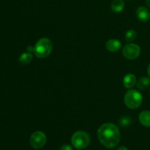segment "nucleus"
Wrapping results in <instances>:
<instances>
[{"mask_svg":"<svg viewBox=\"0 0 150 150\" xmlns=\"http://www.w3.org/2000/svg\"><path fill=\"white\" fill-rule=\"evenodd\" d=\"M98 139L108 149L114 148L120 141V132L118 127L112 123H105L98 128Z\"/></svg>","mask_w":150,"mask_h":150,"instance_id":"f257e3e1","label":"nucleus"},{"mask_svg":"<svg viewBox=\"0 0 150 150\" xmlns=\"http://www.w3.org/2000/svg\"><path fill=\"white\" fill-rule=\"evenodd\" d=\"M53 49V43L50 39L42 38L40 39L33 47V53L38 58H46L51 54Z\"/></svg>","mask_w":150,"mask_h":150,"instance_id":"f03ea898","label":"nucleus"},{"mask_svg":"<svg viewBox=\"0 0 150 150\" xmlns=\"http://www.w3.org/2000/svg\"><path fill=\"white\" fill-rule=\"evenodd\" d=\"M124 101L127 108L130 109H136L142 105L143 98L139 91L136 89H130L126 92Z\"/></svg>","mask_w":150,"mask_h":150,"instance_id":"7ed1b4c3","label":"nucleus"},{"mask_svg":"<svg viewBox=\"0 0 150 150\" xmlns=\"http://www.w3.org/2000/svg\"><path fill=\"white\" fill-rule=\"evenodd\" d=\"M71 143L76 149H83L89 145L90 137L87 133L79 130L73 133L71 138Z\"/></svg>","mask_w":150,"mask_h":150,"instance_id":"20e7f679","label":"nucleus"},{"mask_svg":"<svg viewBox=\"0 0 150 150\" xmlns=\"http://www.w3.org/2000/svg\"><path fill=\"white\" fill-rule=\"evenodd\" d=\"M122 54L127 59L133 60L137 59L141 54V48L135 43H129L124 46Z\"/></svg>","mask_w":150,"mask_h":150,"instance_id":"39448f33","label":"nucleus"},{"mask_svg":"<svg viewBox=\"0 0 150 150\" xmlns=\"http://www.w3.org/2000/svg\"><path fill=\"white\" fill-rule=\"evenodd\" d=\"M29 143L34 149H40L43 147L46 143V136L45 133L41 131L33 133L29 139Z\"/></svg>","mask_w":150,"mask_h":150,"instance_id":"423d86ee","label":"nucleus"},{"mask_svg":"<svg viewBox=\"0 0 150 150\" xmlns=\"http://www.w3.org/2000/svg\"><path fill=\"white\" fill-rule=\"evenodd\" d=\"M136 16L142 22H146L150 19V11L146 7L141 6L136 10Z\"/></svg>","mask_w":150,"mask_h":150,"instance_id":"0eeeda50","label":"nucleus"},{"mask_svg":"<svg viewBox=\"0 0 150 150\" xmlns=\"http://www.w3.org/2000/svg\"><path fill=\"white\" fill-rule=\"evenodd\" d=\"M121 47V42L117 39H110L105 43V48L110 52H117L120 51Z\"/></svg>","mask_w":150,"mask_h":150,"instance_id":"6e6552de","label":"nucleus"},{"mask_svg":"<svg viewBox=\"0 0 150 150\" xmlns=\"http://www.w3.org/2000/svg\"><path fill=\"white\" fill-rule=\"evenodd\" d=\"M136 83V77L132 73H127L123 79V85L127 89H131Z\"/></svg>","mask_w":150,"mask_h":150,"instance_id":"1a4fd4ad","label":"nucleus"},{"mask_svg":"<svg viewBox=\"0 0 150 150\" xmlns=\"http://www.w3.org/2000/svg\"><path fill=\"white\" fill-rule=\"evenodd\" d=\"M139 120L141 124L146 127H150V111H143L139 116Z\"/></svg>","mask_w":150,"mask_h":150,"instance_id":"9d476101","label":"nucleus"},{"mask_svg":"<svg viewBox=\"0 0 150 150\" xmlns=\"http://www.w3.org/2000/svg\"><path fill=\"white\" fill-rule=\"evenodd\" d=\"M125 7V3L123 0H114L111 3V10L114 13H121Z\"/></svg>","mask_w":150,"mask_h":150,"instance_id":"9b49d317","label":"nucleus"},{"mask_svg":"<svg viewBox=\"0 0 150 150\" xmlns=\"http://www.w3.org/2000/svg\"><path fill=\"white\" fill-rule=\"evenodd\" d=\"M32 59H33L32 54H31V52L27 51V52L23 53L20 56V57H19V62H20L21 64L26 65V64H29L32 61Z\"/></svg>","mask_w":150,"mask_h":150,"instance_id":"f8f14e48","label":"nucleus"},{"mask_svg":"<svg viewBox=\"0 0 150 150\" xmlns=\"http://www.w3.org/2000/svg\"><path fill=\"white\" fill-rule=\"evenodd\" d=\"M150 85V79L147 77H142L137 82V87L140 90H145Z\"/></svg>","mask_w":150,"mask_h":150,"instance_id":"ddd939ff","label":"nucleus"},{"mask_svg":"<svg viewBox=\"0 0 150 150\" xmlns=\"http://www.w3.org/2000/svg\"><path fill=\"white\" fill-rule=\"evenodd\" d=\"M137 36V32L133 29H130L125 34V40L128 42H131L134 40Z\"/></svg>","mask_w":150,"mask_h":150,"instance_id":"4468645a","label":"nucleus"},{"mask_svg":"<svg viewBox=\"0 0 150 150\" xmlns=\"http://www.w3.org/2000/svg\"><path fill=\"white\" fill-rule=\"evenodd\" d=\"M130 123H131V120L129 117H123L120 120V125L123 127H127V126L130 125Z\"/></svg>","mask_w":150,"mask_h":150,"instance_id":"2eb2a0df","label":"nucleus"},{"mask_svg":"<svg viewBox=\"0 0 150 150\" xmlns=\"http://www.w3.org/2000/svg\"><path fill=\"white\" fill-rule=\"evenodd\" d=\"M60 150H73V148H72L71 146L68 144H64L61 146Z\"/></svg>","mask_w":150,"mask_h":150,"instance_id":"dca6fc26","label":"nucleus"},{"mask_svg":"<svg viewBox=\"0 0 150 150\" xmlns=\"http://www.w3.org/2000/svg\"><path fill=\"white\" fill-rule=\"evenodd\" d=\"M117 150H128V149H127L126 146H120V147H119Z\"/></svg>","mask_w":150,"mask_h":150,"instance_id":"f3484780","label":"nucleus"},{"mask_svg":"<svg viewBox=\"0 0 150 150\" xmlns=\"http://www.w3.org/2000/svg\"><path fill=\"white\" fill-rule=\"evenodd\" d=\"M147 73H148V75H149V78H150V63H149V66H148V68H147Z\"/></svg>","mask_w":150,"mask_h":150,"instance_id":"a211bd4d","label":"nucleus"},{"mask_svg":"<svg viewBox=\"0 0 150 150\" xmlns=\"http://www.w3.org/2000/svg\"><path fill=\"white\" fill-rule=\"evenodd\" d=\"M146 3L148 7H150V0H146Z\"/></svg>","mask_w":150,"mask_h":150,"instance_id":"6ab92c4d","label":"nucleus"},{"mask_svg":"<svg viewBox=\"0 0 150 150\" xmlns=\"http://www.w3.org/2000/svg\"><path fill=\"white\" fill-rule=\"evenodd\" d=\"M76 150H81V149H76Z\"/></svg>","mask_w":150,"mask_h":150,"instance_id":"aec40b11","label":"nucleus"}]
</instances>
